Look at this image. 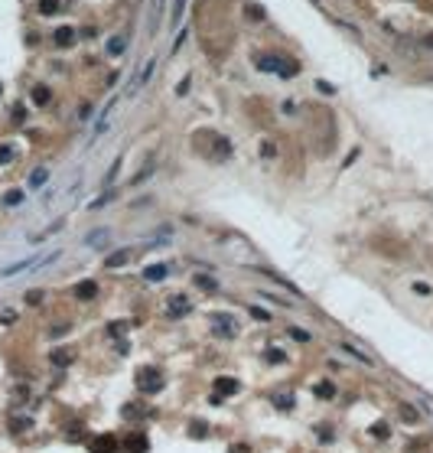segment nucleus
I'll use <instances>...</instances> for the list:
<instances>
[{"label":"nucleus","instance_id":"nucleus-1","mask_svg":"<svg viewBox=\"0 0 433 453\" xmlns=\"http://www.w3.org/2000/svg\"><path fill=\"white\" fill-rule=\"evenodd\" d=\"M163 385H166L163 372H156V369H144V372H140V388H144L147 395H156V391H163Z\"/></svg>","mask_w":433,"mask_h":453},{"label":"nucleus","instance_id":"nucleus-2","mask_svg":"<svg viewBox=\"0 0 433 453\" xmlns=\"http://www.w3.org/2000/svg\"><path fill=\"white\" fill-rule=\"evenodd\" d=\"M212 329L215 333H225V336H238V323L228 313H212Z\"/></svg>","mask_w":433,"mask_h":453},{"label":"nucleus","instance_id":"nucleus-3","mask_svg":"<svg viewBox=\"0 0 433 453\" xmlns=\"http://www.w3.org/2000/svg\"><path fill=\"white\" fill-rule=\"evenodd\" d=\"M166 310H170V317H186V313L192 310V303H189V297H186V293H176V297H170Z\"/></svg>","mask_w":433,"mask_h":453},{"label":"nucleus","instance_id":"nucleus-4","mask_svg":"<svg viewBox=\"0 0 433 453\" xmlns=\"http://www.w3.org/2000/svg\"><path fill=\"white\" fill-rule=\"evenodd\" d=\"M134 254H137V248H121V251H111L104 264H108V267H124V264L130 261Z\"/></svg>","mask_w":433,"mask_h":453},{"label":"nucleus","instance_id":"nucleus-5","mask_svg":"<svg viewBox=\"0 0 433 453\" xmlns=\"http://www.w3.org/2000/svg\"><path fill=\"white\" fill-rule=\"evenodd\" d=\"M104 53H108L111 59H118V55H124V53H127V36L114 33V36L108 39V46H104Z\"/></svg>","mask_w":433,"mask_h":453},{"label":"nucleus","instance_id":"nucleus-6","mask_svg":"<svg viewBox=\"0 0 433 453\" xmlns=\"http://www.w3.org/2000/svg\"><path fill=\"white\" fill-rule=\"evenodd\" d=\"M91 453H121V444L114 437H98L95 444H91Z\"/></svg>","mask_w":433,"mask_h":453},{"label":"nucleus","instance_id":"nucleus-7","mask_svg":"<svg viewBox=\"0 0 433 453\" xmlns=\"http://www.w3.org/2000/svg\"><path fill=\"white\" fill-rule=\"evenodd\" d=\"M52 43L59 46V49H65V46H72V43H75V29H72V27H59V29L52 33Z\"/></svg>","mask_w":433,"mask_h":453},{"label":"nucleus","instance_id":"nucleus-8","mask_svg":"<svg viewBox=\"0 0 433 453\" xmlns=\"http://www.w3.org/2000/svg\"><path fill=\"white\" fill-rule=\"evenodd\" d=\"M108 241H111V232H108V228H98V232H91V235L85 238V245H88V248H104Z\"/></svg>","mask_w":433,"mask_h":453},{"label":"nucleus","instance_id":"nucleus-9","mask_svg":"<svg viewBox=\"0 0 433 453\" xmlns=\"http://www.w3.org/2000/svg\"><path fill=\"white\" fill-rule=\"evenodd\" d=\"M29 95H33V105H36V108H46V105L52 101V91L46 88V85H33V91H29Z\"/></svg>","mask_w":433,"mask_h":453},{"label":"nucleus","instance_id":"nucleus-10","mask_svg":"<svg viewBox=\"0 0 433 453\" xmlns=\"http://www.w3.org/2000/svg\"><path fill=\"white\" fill-rule=\"evenodd\" d=\"M170 274V264H153V267H147L144 271V281H150V284H160L163 277Z\"/></svg>","mask_w":433,"mask_h":453},{"label":"nucleus","instance_id":"nucleus-11","mask_svg":"<svg viewBox=\"0 0 433 453\" xmlns=\"http://www.w3.org/2000/svg\"><path fill=\"white\" fill-rule=\"evenodd\" d=\"M342 349H345V352H349V355H352V359H358L361 365H375V359H371L368 352H361L358 346H352V343H349V339H342Z\"/></svg>","mask_w":433,"mask_h":453},{"label":"nucleus","instance_id":"nucleus-12","mask_svg":"<svg viewBox=\"0 0 433 453\" xmlns=\"http://www.w3.org/2000/svg\"><path fill=\"white\" fill-rule=\"evenodd\" d=\"M46 183H49V170L46 166H36V170L29 173V189H43Z\"/></svg>","mask_w":433,"mask_h":453},{"label":"nucleus","instance_id":"nucleus-13","mask_svg":"<svg viewBox=\"0 0 433 453\" xmlns=\"http://www.w3.org/2000/svg\"><path fill=\"white\" fill-rule=\"evenodd\" d=\"M121 450H127V453H144V450H147V437H144V434L127 437V447H121Z\"/></svg>","mask_w":433,"mask_h":453},{"label":"nucleus","instance_id":"nucleus-14","mask_svg":"<svg viewBox=\"0 0 433 453\" xmlns=\"http://www.w3.org/2000/svg\"><path fill=\"white\" fill-rule=\"evenodd\" d=\"M95 293H98V284H95V281H81L78 290H75V297H78V300H91Z\"/></svg>","mask_w":433,"mask_h":453},{"label":"nucleus","instance_id":"nucleus-15","mask_svg":"<svg viewBox=\"0 0 433 453\" xmlns=\"http://www.w3.org/2000/svg\"><path fill=\"white\" fill-rule=\"evenodd\" d=\"M33 261H36V258H26V261H17V264H10V267H3V271H0V277H13V274L26 271V267H33Z\"/></svg>","mask_w":433,"mask_h":453},{"label":"nucleus","instance_id":"nucleus-16","mask_svg":"<svg viewBox=\"0 0 433 453\" xmlns=\"http://www.w3.org/2000/svg\"><path fill=\"white\" fill-rule=\"evenodd\" d=\"M114 196H118V192H114V189L101 192L98 199H91V202H88V209H91V212H98V209H104V206H108V202H114Z\"/></svg>","mask_w":433,"mask_h":453},{"label":"nucleus","instance_id":"nucleus-17","mask_svg":"<svg viewBox=\"0 0 433 453\" xmlns=\"http://www.w3.org/2000/svg\"><path fill=\"white\" fill-rule=\"evenodd\" d=\"M153 166H156V160H147V163L140 166V170H137L134 176H130V186H137V183H144V176H150V173H153Z\"/></svg>","mask_w":433,"mask_h":453},{"label":"nucleus","instance_id":"nucleus-18","mask_svg":"<svg viewBox=\"0 0 433 453\" xmlns=\"http://www.w3.org/2000/svg\"><path fill=\"white\" fill-rule=\"evenodd\" d=\"M196 287H202V290L212 293V290H218V281H215V277H208V274H196Z\"/></svg>","mask_w":433,"mask_h":453},{"label":"nucleus","instance_id":"nucleus-19","mask_svg":"<svg viewBox=\"0 0 433 453\" xmlns=\"http://www.w3.org/2000/svg\"><path fill=\"white\" fill-rule=\"evenodd\" d=\"M215 391H225V395H235V391H238V381H235V378H218V381H215Z\"/></svg>","mask_w":433,"mask_h":453},{"label":"nucleus","instance_id":"nucleus-20","mask_svg":"<svg viewBox=\"0 0 433 453\" xmlns=\"http://www.w3.org/2000/svg\"><path fill=\"white\" fill-rule=\"evenodd\" d=\"M39 13H43V17L59 13V0H39Z\"/></svg>","mask_w":433,"mask_h":453},{"label":"nucleus","instance_id":"nucleus-21","mask_svg":"<svg viewBox=\"0 0 433 453\" xmlns=\"http://www.w3.org/2000/svg\"><path fill=\"white\" fill-rule=\"evenodd\" d=\"M287 336H290V339H297V343H309V339H313L306 329H300V326H290V329H287Z\"/></svg>","mask_w":433,"mask_h":453},{"label":"nucleus","instance_id":"nucleus-22","mask_svg":"<svg viewBox=\"0 0 433 453\" xmlns=\"http://www.w3.org/2000/svg\"><path fill=\"white\" fill-rule=\"evenodd\" d=\"M274 408H280V411H290V408H293V398H290V395H274Z\"/></svg>","mask_w":433,"mask_h":453},{"label":"nucleus","instance_id":"nucleus-23","mask_svg":"<svg viewBox=\"0 0 433 453\" xmlns=\"http://www.w3.org/2000/svg\"><path fill=\"white\" fill-rule=\"evenodd\" d=\"M316 395L319 398H335V385L332 381H323V385H316Z\"/></svg>","mask_w":433,"mask_h":453},{"label":"nucleus","instance_id":"nucleus-24","mask_svg":"<svg viewBox=\"0 0 433 453\" xmlns=\"http://www.w3.org/2000/svg\"><path fill=\"white\" fill-rule=\"evenodd\" d=\"M163 7H166V0H150V10H153V20H150V23H153V27L160 23V17H163Z\"/></svg>","mask_w":433,"mask_h":453},{"label":"nucleus","instance_id":"nucleus-25","mask_svg":"<svg viewBox=\"0 0 433 453\" xmlns=\"http://www.w3.org/2000/svg\"><path fill=\"white\" fill-rule=\"evenodd\" d=\"M261 297H264V300H271V303H277V307H293V303H290V300L277 297V293H271V290H261Z\"/></svg>","mask_w":433,"mask_h":453},{"label":"nucleus","instance_id":"nucleus-26","mask_svg":"<svg viewBox=\"0 0 433 453\" xmlns=\"http://www.w3.org/2000/svg\"><path fill=\"white\" fill-rule=\"evenodd\" d=\"M118 170H121V157L114 160V163H111V170L104 173V183H101V186H111V183H114V176H118Z\"/></svg>","mask_w":433,"mask_h":453},{"label":"nucleus","instance_id":"nucleus-27","mask_svg":"<svg viewBox=\"0 0 433 453\" xmlns=\"http://www.w3.org/2000/svg\"><path fill=\"white\" fill-rule=\"evenodd\" d=\"M20 202H23V192L20 189H10L7 196H3V206H20Z\"/></svg>","mask_w":433,"mask_h":453},{"label":"nucleus","instance_id":"nucleus-28","mask_svg":"<svg viewBox=\"0 0 433 453\" xmlns=\"http://www.w3.org/2000/svg\"><path fill=\"white\" fill-rule=\"evenodd\" d=\"M401 421H407V424H414V421H420V417H417V411L410 408V404H404V408H401Z\"/></svg>","mask_w":433,"mask_h":453},{"label":"nucleus","instance_id":"nucleus-29","mask_svg":"<svg viewBox=\"0 0 433 453\" xmlns=\"http://www.w3.org/2000/svg\"><path fill=\"white\" fill-rule=\"evenodd\" d=\"M248 313H254V320H261V323H271V313H267V310H261V307H251Z\"/></svg>","mask_w":433,"mask_h":453},{"label":"nucleus","instance_id":"nucleus-30","mask_svg":"<svg viewBox=\"0 0 433 453\" xmlns=\"http://www.w3.org/2000/svg\"><path fill=\"white\" fill-rule=\"evenodd\" d=\"M182 10H186V0H176V7H173V23H179Z\"/></svg>","mask_w":433,"mask_h":453},{"label":"nucleus","instance_id":"nucleus-31","mask_svg":"<svg viewBox=\"0 0 433 453\" xmlns=\"http://www.w3.org/2000/svg\"><path fill=\"white\" fill-rule=\"evenodd\" d=\"M52 362L55 365H59V362H69V352H65V349H55V352H52Z\"/></svg>","mask_w":433,"mask_h":453},{"label":"nucleus","instance_id":"nucleus-32","mask_svg":"<svg viewBox=\"0 0 433 453\" xmlns=\"http://www.w3.org/2000/svg\"><path fill=\"white\" fill-rule=\"evenodd\" d=\"M261 154H264V160H274V157H277V150H274V144H264Z\"/></svg>","mask_w":433,"mask_h":453},{"label":"nucleus","instance_id":"nucleus-33","mask_svg":"<svg viewBox=\"0 0 433 453\" xmlns=\"http://www.w3.org/2000/svg\"><path fill=\"white\" fill-rule=\"evenodd\" d=\"M414 290H417V293H424V297H427V293H430V284H424V281H414Z\"/></svg>","mask_w":433,"mask_h":453},{"label":"nucleus","instance_id":"nucleus-34","mask_svg":"<svg viewBox=\"0 0 433 453\" xmlns=\"http://www.w3.org/2000/svg\"><path fill=\"white\" fill-rule=\"evenodd\" d=\"M10 157H13V147H0V163H7Z\"/></svg>","mask_w":433,"mask_h":453},{"label":"nucleus","instance_id":"nucleus-35","mask_svg":"<svg viewBox=\"0 0 433 453\" xmlns=\"http://www.w3.org/2000/svg\"><path fill=\"white\" fill-rule=\"evenodd\" d=\"M13 320H17V317H13V310H3V317H0V323H13Z\"/></svg>","mask_w":433,"mask_h":453},{"label":"nucleus","instance_id":"nucleus-36","mask_svg":"<svg viewBox=\"0 0 433 453\" xmlns=\"http://www.w3.org/2000/svg\"><path fill=\"white\" fill-rule=\"evenodd\" d=\"M424 46H433V36H424Z\"/></svg>","mask_w":433,"mask_h":453}]
</instances>
